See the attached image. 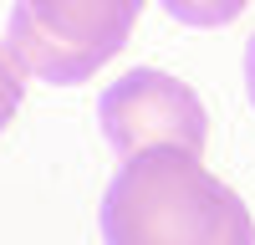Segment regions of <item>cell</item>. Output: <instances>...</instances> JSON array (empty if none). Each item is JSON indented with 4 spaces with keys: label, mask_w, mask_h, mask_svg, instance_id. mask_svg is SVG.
I'll list each match as a JSON object with an SVG mask.
<instances>
[{
    "label": "cell",
    "mask_w": 255,
    "mask_h": 245,
    "mask_svg": "<svg viewBox=\"0 0 255 245\" xmlns=\"http://www.w3.org/2000/svg\"><path fill=\"white\" fill-rule=\"evenodd\" d=\"M250 0H163V10L184 26H230Z\"/></svg>",
    "instance_id": "4"
},
{
    "label": "cell",
    "mask_w": 255,
    "mask_h": 245,
    "mask_svg": "<svg viewBox=\"0 0 255 245\" xmlns=\"http://www.w3.org/2000/svg\"><path fill=\"white\" fill-rule=\"evenodd\" d=\"M20 92H26V82H20V67L0 51V133L10 128V118L20 113Z\"/></svg>",
    "instance_id": "5"
},
{
    "label": "cell",
    "mask_w": 255,
    "mask_h": 245,
    "mask_svg": "<svg viewBox=\"0 0 255 245\" xmlns=\"http://www.w3.org/2000/svg\"><path fill=\"white\" fill-rule=\"evenodd\" d=\"M97 122H102V138L123 158H133L143 148L204 153V138H209V113L199 92L158 67H133L128 77H118L97 97Z\"/></svg>",
    "instance_id": "3"
},
{
    "label": "cell",
    "mask_w": 255,
    "mask_h": 245,
    "mask_svg": "<svg viewBox=\"0 0 255 245\" xmlns=\"http://www.w3.org/2000/svg\"><path fill=\"white\" fill-rule=\"evenodd\" d=\"M245 87H250V102H255V36L245 46Z\"/></svg>",
    "instance_id": "6"
},
{
    "label": "cell",
    "mask_w": 255,
    "mask_h": 245,
    "mask_svg": "<svg viewBox=\"0 0 255 245\" xmlns=\"http://www.w3.org/2000/svg\"><path fill=\"white\" fill-rule=\"evenodd\" d=\"M108 245H255L245 199L189 148H143L123 158L102 194Z\"/></svg>",
    "instance_id": "1"
},
{
    "label": "cell",
    "mask_w": 255,
    "mask_h": 245,
    "mask_svg": "<svg viewBox=\"0 0 255 245\" xmlns=\"http://www.w3.org/2000/svg\"><path fill=\"white\" fill-rule=\"evenodd\" d=\"M143 0H20L10 10V56L51 87L97 77L128 46Z\"/></svg>",
    "instance_id": "2"
}]
</instances>
